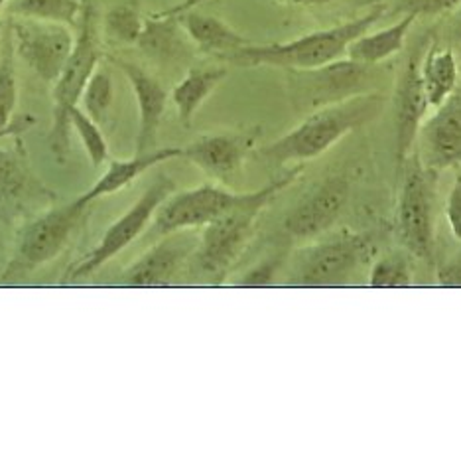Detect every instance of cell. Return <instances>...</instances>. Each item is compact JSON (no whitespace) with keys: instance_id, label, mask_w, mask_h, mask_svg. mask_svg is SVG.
<instances>
[{"instance_id":"6da1fadb","label":"cell","mask_w":461,"mask_h":460,"mask_svg":"<svg viewBox=\"0 0 461 460\" xmlns=\"http://www.w3.org/2000/svg\"><path fill=\"white\" fill-rule=\"evenodd\" d=\"M383 106L384 97L375 91L303 115L298 127L263 146L258 156L272 166H303V162L328 152L349 133L375 121L383 111Z\"/></svg>"},{"instance_id":"7a4b0ae2","label":"cell","mask_w":461,"mask_h":460,"mask_svg":"<svg viewBox=\"0 0 461 460\" xmlns=\"http://www.w3.org/2000/svg\"><path fill=\"white\" fill-rule=\"evenodd\" d=\"M300 170L302 164L275 178V180L260 188V190L247 192L245 200L235 206L233 210L215 219L213 224L205 225L192 257L195 273L212 281V283H221V279L235 267L240 255L249 247L250 239H253L257 232L260 214L275 200L278 192L296 180Z\"/></svg>"},{"instance_id":"3957f363","label":"cell","mask_w":461,"mask_h":460,"mask_svg":"<svg viewBox=\"0 0 461 460\" xmlns=\"http://www.w3.org/2000/svg\"><path fill=\"white\" fill-rule=\"evenodd\" d=\"M384 16V5H375L369 13L341 23L338 26L316 30L290 41L278 44H249L223 60L240 68H280V69H313L331 64L335 60L348 56V48L353 40L379 23Z\"/></svg>"},{"instance_id":"277c9868","label":"cell","mask_w":461,"mask_h":460,"mask_svg":"<svg viewBox=\"0 0 461 460\" xmlns=\"http://www.w3.org/2000/svg\"><path fill=\"white\" fill-rule=\"evenodd\" d=\"M101 58V0H81L76 46H73L66 69L51 86L54 111H51V129L46 141L59 164L66 162L69 156V113L79 106L81 93L93 71L99 68Z\"/></svg>"},{"instance_id":"5b68a950","label":"cell","mask_w":461,"mask_h":460,"mask_svg":"<svg viewBox=\"0 0 461 460\" xmlns=\"http://www.w3.org/2000/svg\"><path fill=\"white\" fill-rule=\"evenodd\" d=\"M288 97L300 115L335 106L351 97L375 93L381 86V66L341 58L313 69H288Z\"/></svg>"},{"instance_id":"8992f818","label":"cell","mask_w":461,"mask_h":460,"mask_svg":"<svg viewBox=\"0 0 461 460\" xmlns=\"http://www.w3.org/2000/svg\"><path fill=\"white\" fill-rule=\"evenodd\" d=\"M373 251L369 235L339 234L302 247L292 261V285L335 287L348 281Z\"/></svg>"},{"instance_id":"52a82bcc","label":"cell","mask_w":461,"mask_h":460,"mask_svg":"<svg viewBox=\"0 0 461 460\" xmlns=\"http://www.w3.org/2000/svg\"><path fill=\"white\" fill-rule=\"evenodd\" d=\"M402 184L396 206V232L408 253L429 261L434 255L432 170L422 166L416 152L401 164Z\"/></svg>"},{"instance_id":"ba28073f","label":"cell","mask_w":461,"mask_h":460,"mask_svg":"<svg viewBox=\"0 0 461 460\" xmlns=\"http://www.w3.org/2000/svg\"><path fill=\"white\" fill-rule=\"evenodd\" d=\"M176 192V184L167 174H158L156 180L146 188L144 194L136 200L107 232L103 234L101 242L95 249L83 257L79 263L69 271V279L79 281L95 273L104 263L119 255L122 249H127L136 237L144 234V229L150 225L160 206Z\"/></svg>"},{"instance_id":"9c48e42d","label":"cell","mask_w":461,"mask_h":460,"mask_svg":"<svg viewBox=\"0 0 461 460\" xmlns=\"http://www.w3.org/2000/svg\"><path fill=\"white\" fill-rule=\"evenodd\" d=\"M8 24L13 30L16 56L41 81L54 86L61 71L66 69L73 46H76L73 28L58 23L16 16H10Z\"/></svg>"},{"instance_id":"30bf717a","label":"cell","mask_w":461,"mask_h":460,"mask_svg":"<svg viewBox=\"0 0 461 460\" xmlns=\"http://www.w3.org/2000/svg\"><path fill=\"white\" fill-rule=\"evenodd\" d=\"M245 194L230 192L217 184H202L192 190L174 192L154 216L152 235L164 237L182 229H203L245 200Z\"/></svg>"},{"instance_id":"8fae6325","label":"cell","mask_w":461,"mask_h":460,"mask_svg":"<svg viewBox=\"0 0 461 460\" xmlns=\"http://www.w3.org/2000/svg\"><path fill=\"white\" fill-rule=\"evenodd\" d=\"M89 206L77 200L51 207L46 214L30 222L18 239L16 271H32L54 261L69 244L71 235L86 219Z\"/></svg>"},{"instance_id":"7c38bea8","label":"cell","mask_w":461,"mask_h":460,"mask_svg":"<svg viewBox=\"0 0 461 460\" xmlns=\"http://www.w3.org/2000/svg\"><path fill=\"white\" fill-rule=\"evenodd\" d=\"M434 34H428L418 40V44L408 56L406 64L396 79L394 89V129H396V162L402 164L412 154L418 131L426 119L429 109L420 64L424 51L428 50Z\"/></svg>"},{"instance_id":"4fadbf2b","label":"cell","mask_w":461,"mask_h":460,"mask_svg":"<svg viewBox=\"0 0 461 460\" xmlns=\"http://www.w3.org/2000/svg\"><path fill=\"white\" fill-rule=\"evenodd\" d=\"M199 229H182L164 235L144 255L124 269L121 283L134 289L166 287L182 273V269L192 263V257L199 245Z\"/></svg>"},{"instance_id":"5bb4252c","label":"cell","mask_w":461,"mask_h":460,"mask_svg":"<svg viewBox=\"0 0 461 460\" xmlns=\"http://www.w3.org/2000/svg\"><path fill=\"white\" fill-rule=\"evenodd\" d=\"M351 186L343 176H328L302 198L285 217V232L298 242L321 237L338 224L345 204L349 200Z\"/></svg>"},{"instance_id":"9a60e30c","label":"cell","mask_w":461,"mask_h":460,"mask_svg":"<svg viewBox=\"0 0 461 460\" xmlns=\"http://www.w3.org/2000/svg\"><path fill=\"white\" fill-rule=\"evenodd\" d=\"M416 144V156L428 170L461 166V86L424 119Z\"/></svg>"},{"instance_id":"2e32d148","label":"cell","mask_w":461,"mask_h":460,"mask_svg":"<svg viewBox=\"0 0 461 460\" xmlns=\"http://www.w3.org/2000/svg\"><path fill=\"white\" fill-rule=\"evenodd\" d=\"M257 139L258 129L203 134L187 146H182V159L195 164L213 180H225L240 170L249 154L255 151Z\"/></svg>"},{"instance_id":"e0dca14e","label":"cell","mask_w":461,"mask_h":460,"mask_svg":"<svg viewBox=\"0 0 461 460\" xmlns=\"http://www.w3.org/2000/svg\"><path fill=\"white\" fill-rule=\"evenodd\" d=\"M111 61L124 73L134 93L136 107H139V134H136L134 154H142L150 151L156 133L160 129L167 101H170V93L152 73L134 64V61L121 58H111Z\"/></svg>"},{"instance_id":"ac0fdd59","label":"cell","mask_w":461,"mask_h":460,"mask_svg":"<svg viewBox=\"0 0 461 460\" xmlns=\"http://www.w3.org/2000/svg\"><path fill=\"white\" fill-rule=\"evenodd\" d=\"M172 159H182V146H166V149L146 151L142 154H134L127 161H111L107 170L101 174L99 180L93 184L87 192H83L76 200L83 206H91L103 196H111L122 188L131 186L136 178L154 169L156 164H162Z\"/></svg>"},{"instance_id":"d6986e66","label":"cell","mask_w":461,"mask_h":460,"mask_svg":"<svg viewBox=\"0 0 461 460\" xmlns=\"http://www.w3.org/2000/svg\"><path fill=\"white\" fill-rule=\"evenodd\" d=\"M180 23L185 36L192 40V44L203 51V54H212L217 58H225L233 51L253 44L247 36L239 34L235 28H230L221 18L203 14L195 8L182 10V13L174 14Z\"/></svg>"},{"instance_id":"ffe728a7","label":"cell","mask_w":461,"mask_h":460,"mask_svg":"<svg viewBox=\"0 0 461 460\" xmlns=\"http://www.w3.org/2000/svg\"><path fill=\"white\" fill-rule=\"evenodd\" d=\"M420 73L429 109L442 106L459 87V66L454 50L439 46L436 36L424 51Z\"/></svg>"},{"instance_id":"44dd1931","label":"cell","mask_w":461,"mask_h":460,"mask_svg":"<svg viewBox=\"0 0 461 460\" xmlns=\"http://www.w3.org/2000/svg\"><path fill=\"white\" fill-rule=\"evenodd\" d=\"M416 23L414 14H404L398 23L376 32H365L353 40L348 48V58L363 61V64L381 66L383 61L396 56L406 44V38Z\"/></svg>"},{"instance_id":"7402d4cb","label":"cell","mask_w":461,"mask_h":460,"mask_svg":"<svg viewBox=\"0 0 461 460\" xmlns=\"http://www.w3.org/2000/svg\"><path fill=\"white\" fill-rule=\"evenodd\" d=\"M225 78V68H194L176 83L170 99L177 111V119L184 127H190L199 107L203 106Z\"/></svg>"},{"instance_id":"603a6c76","label":"cell","mask_w":461,"mask_h":460,"mask_svg":"<svg viewBox=\"0 0 461 460\" xmlns=\"http://www.w3.org/2000/svg\"><path fill=\"white\" fill-rule=\"evenodd\" d=\"M182 26L176 16L152 14L146 18L139 46L146 56L160 64H170L185 56V41L182 40Z\"/></svg>"},{"instance_id":"cb8c5ba5","label":"cell","mask_w":461,"mask_h":460,"mask_svg":"<svg viewBox=\"0 0 461 460\" xmlns=\"http://www.w3.org/2000/svg\"><path fill=\"white\" fill-rule=\"evenodd\" d=\"M144 24L146 18L142 16L139 0H122L101 16V32L121 46L139 44Z\"/></svg>"},{"instance_id":"d4e9b609","label":"cell","mask_w":461,"mask_h":460,"mask_svg":"<svg viewBox=\"0 0 461 460\" xmlns=\"http://www.w3.org/2000/svg\"><path fill=\"white\" fill-rule=\"evenodd\" d=\"M14 40L13 30L6 20L5 26H0V129L8 127L16 119L18 107V78L14 66Z\"/></svg>"},{"instance_id":"484cf974","label":"cell","mask_w":461,"mask_h":460,"mask_svg":"<svg viewBox=\"0 0 461 460\" xmlns=\"http://www.w3.org/2000/svg\"><path fill=\"white\" fill-rule=\"evenodd\" d=\"M8 14L77 28L81 0H10Z\"/></svg>"},{"instance_id":"4316f807","label":"cell","mask_w":461,"mask_h":460,"mask_svg":"<svg viewBox=\"0 0 461 460\" xmlns=\"http://www.w3.org/2000/svg\"><path fill=\"white\" fill-rule=\"evenodd\" d=\"M28 182L30 170L23 144L0 146V204L23 194Z\"/></svg>"},{"instance_id":"83f0119b","label":"cell","mask_w":461,"mask_h":460,"mask_svg":"<svg viewBox=\"0 0 461 460\" xmlns=\"http://www.w3.org/2000/svg\"><path fill=\"white\" fill-rule=\"evenodd\" d=\"M113 99H114L113 76L107 68L99 64V68L93 71L86 89L81 93V99H79L81 109L86 111L93 121H97L101 124L109 117Z\"/></svg>"},{"instance_id":"f1b7e54d","label":"cell","mask_w":461,"mask_h":460,"mask_svg":"<svg viewBox=\"0 0 461 460\" xmlns=\"http://www.w3.org/2000/svg\"><path fill=\"white\" fill-rule=\"evenodd\" d=\"M71 129L77 133V137L87 152V159L93 169H101L103 164L109 162V143L104 139L101 124L93 121L89 115L79 106L73 107L69 113Z\"/></svg>"},{"instance_id":"f546056e","label":"cell","mask_w":461,"mask_h":460,"mask_svg":"<svg viewBox=\"0 0 461 460\" xmlns=\"http://www.w3.org/2000/svg\"><path fill=\"white\" fill-rule=\"evenodd\" d=\"M412 285L411 263L402 255H386L371 269V289H406Z\"/></svg>"},{"instance_id":"4dcf8cb0","label":"cell","mask_w":461,"mask_h":460,"mask_svg":"<svg viewBox=\"0 0 461 460\" xmlns=\"http://www.w3.org/2000/svg\"><path fill=\"white\" fill-rule=\"evenodd\" d=\"M461 5V0H396V10L402 14L418 16H442L449 14Z\"/></svg>"},{"instance_id":"1f68e13d","label":"cell","mask_w":461,"mask_h":460,"mask_svg":"<svg viewBox=\"0 0 461 460\" xmlns=\"http://www.w3.org/2000/svg\"><path fill=\"white\" fill-rule=\"evenodd\" d=\"M282 265V255H275V257H268L265 259L263 263H258L257 267H253L249 271V273L239 281V287H250V289H257V287H268L272 285V281H275L278 269Z\"/></svg>"},{"instance_id":"d6a6232c","label":"cell","mask_w":461,"mask_h":460,"mask_svg":"<svg viewBox=\"0 0 461 460\" xmlns=\"http://www.w3.org/2000/svg\"><path fill=\"white\" fill-rule=\"evenodd\" d=\"M446 217L449 229H452L454 237L461 242V170L456 176L452 190L447 194V204H446Z\"/></svg>"},{"instance_id":"836d02e7","label":"cell","mask_w":461,"mask_h":460,"mask_svg":"<svg viewBox=\"0 0 461 460\" xmlns=\"http://www.w3.org/2000/svg\"><path fill=\"white\" fill-rule=\"evenodd\" d=\"M209 3V0H184V3L176 5L172 8H166L162 10V14L167 16H174L177 13H182V10L187 8H197L199 5ZM280 3H288V5H298V6H323V5H330V3H338V0H280Z\"/></svg>"},{"instance_id":"e575fe53","label":"cell","mask_w":461,"mask_h":460,"mask_svg":"<svg viewBox=\"0 0 461 460\" xmlns=\"http://www.w3.org/2000/svg\"><path fill=\"white\" fill-rule=\"evenodd\" d=\"M36 124V117L32 115H16V119L8 124V127L0 129V141L10 139V137H20V134L32 129Z\"/></svg>"},{"instance_id":"d590c367","label":"cell","mask_w":461,"mask_h":460,"mask_svg":"<svg viewBox=\"0 0 461 460\" xmlns=\"http://www.w3.org/2000/svg\"><path fill=\"white\" fill-rule=\"evenodd\" d=\"M446 38L449 40V44L461 46V5L447 14Z\"/></svg>"},{"instance_id":"8d00e7d4","label":"cell","mask_w":461,"mask_h":460,"mask_svg":"<svg viewBox=\"0 0 461 460\" xmlns=\"http://www.w3.org/2000/svg\"><path fill=\"white\" fill-rule=\"evenodd\" d=\"M438 283L449 289H461V263H452L439 269Z\"/></svg>"},{"instance_id":"74e56055","label":"cell","mask_w":461,"mask_h":460,"mask_svg":"<svg viewBox=\"0 0 461 460\" xmlns=\"http://www.w3.org/2000/svg\"><path fill=\"white\" fill-rule=\"evenodd\" d=\"M10 5V0H0V10H3L5 6H8Z\"/></svg>"}]
</instances>
